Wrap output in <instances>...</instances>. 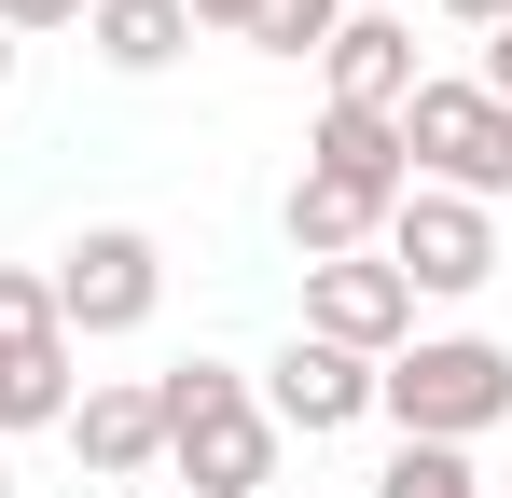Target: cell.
Masks as SVG:
<instances>
[{
  "instance_id": "3957f363",
  "label": "cell",
  "mask_w": 512,
  "mask_h": 498,
  "mask_svg": "<svg viewBox=\"0 0 512 498\" xmlns=\"http://www.w3.org/2000/svg\"><path fill=\"white\" fill-rule=\"evenodd\" d=\"M374 415L402 429V443H485L512 429V346L499 332H416L402 360H374Z\"/></svg>"
},
{
  "instance_id": "52a82bcc",
  "label": "cell",
  "mask_w": 512,
  "mask_h": 498,
  "mask_svg": "<svg viewBox=\"0 0 512 498\" xmlns=\"http://www.w3.org/2000/svg\"><path fill=\"white\" fill-rule=\"evenodd\" d=\"M70 402H84V374H70L56 291H42L28 263H0V443H28V429H70Z\"/></svg>"
},
{
  "instance_id": "2e32d148",
  "label": "cell",
  "mask_w": 512,
  "mask_h": 498,
  "mask_svg": "<svg viewBox=\"0 0 512 498\" xmlns=\"http://www.w3.org/2000/svg\"><path fill=\"white\" fill-rule=\"evenodd\" d=\"M180 14H194V28H236V42H250V14H263V0H180Z\"/></svg>"
},
{
  "instance_id": "e0dca14e",
  "label": "cell",
  "mask_w": 512,
  "mask_h": 498,
  "mask_svg": "<svg viewBox=\"0 0 512 498\" xmlns=\"http://www.w3.org/2000/svg\"><path fill=\"white\" fill-rule=\"evenodd\" d=\"M443 14H457V28H485V42L512 28V0H443Z\"/></svg>"
},
{
  "instance_id": "7a4b0ae2",
  "label": "cell",
  "mask_w": 512,
  "mask_h": 498,
  "mask_svg": "<svg viewBox=\"0 0 512 498\" xmlns=\"http://www.w3.org/2000/svg\"><path fill=\"white\" fill-rule=\"evenodd\" d=\"M153 402H167L180 498H263L277 485V415H263V388L236 360H180V374H153Z\"/></svg>"
},
{
  "instance_id": "4fadbf2b",
  "label": "cell",
  "mask_w": 512,
  "mask_h": 498,
  "mask_svg": "<svg viewBox=\"0 0 512 498\" xmlns=\"http://www.w3.org/2000/svg\"><path fill=\"white\" fill-rule=\"evenodd\" d=\"M374 498H485V485H471V457H457V443H388Z\"/></svg>"
},
{
  "instance_id": "5b68a950",
  "label": "cell",
  "mask_w": 512,
  "mask_h": 498,
  "mask_svg": "<svg viewBox=\"0 0 512 498\" xmlns=\"http://www.w3.org/2000/svg\"><path fill=\"white\" fill-rule=\"evenodd\" d=\"M402 166H416L429 194L499 208L512 194V97H485V83H416V97H402Z\"/></svg>"
},
{
  "instance_id": "44dd1931",
  "label": "cell",
  "mask_w": 512,
  "mask_h": 498,
  "mask_svg": "<svg viewBox=\"0 0 512 498\" xmlns=\"http://www.w3.org/2000/svg\"><path fill=\"white\" fill-rule=\"evenodd\" d=\"M0 498H14V457H0Z\"/></svg>"
},
{
  "instance_id": "8fae6325",
  "label": "cell",
  "mask_w": 512,
  "mask_h": 498,
  "mask_svg": "<svg viewBox=\"0 0 512 498\" xmlns=\"http://www.w3.org/2000/svg\"><path fill=\"white\" fill-rule=\"evenodd\" d=\"M319 83H333V111H388L402 125V97H416V14H346L333 56H319Z\"/></svg>"
},
{
  "instance_id": "30bf717a",
  "label": "cell",
  "mask_w": 512,
  "mask_h": 498,
  "mask_svg": "<svg viewBox=\"0 0 512 498\" xmlns=\"http://www.w3.org/2000/svg\"><path fill=\"white\" fill-rule=\"evenodd\" d=\"M70 457H84L97 485H153L167 471V402H153V374H111L70 402Z\"/></svg>"
},
{
  "instance_id": "7c38bea8",
  "label": "cell",
  "mask_w": 512,
  "mask_h": 498,
  "mask_svg": "<svg viewBox=\"0 0 512 498\" xmlns=\"http://www.w3.org/2000/svg\"><path fill=\"white\" fill-rule=\"evenodd\" d=\"M84 42H97V70L153 83V70H180V42H194V14H180V0H84Z\"/></svg>"
},
{
  "instance_id": "7402d4cb",
  "label": "cell",
  "mask_w": 512,
  "mask_h": 498,
  "mask_svg": "<svg viewBox=\"0 0 512 498\" xmlns=\"http://www.w3.org/2000/svg\"><path fill=\"white\" fill-rule=\"evenodd\" d=\"M263 498H291V485H263Z\"/></svg>"
},
{
  "instance_id": "9a60e30c",
  "label": "cell",
  "mask_w": 512,
  "mask_h": 498,
  "mask_svg": "<svg viewBox=\"0 0 512 498\" xmlns=\"http://www.w3.org/2000/svg\"><path fill=\"white\" fill-rule=\"evenodd\" d=\"M0 28L14 42H56V28H84V0H0Z\"/></svg>"
},
{
  "instance_id": "277c9868",
  "label": "cell",
  "mask_w": 512,
  "mask_h": 498,
  "mask_svg": "<svg viewBox=\"0 0 512 498\" xmlns=\"http://www.w3.org/2000/svg\"><path fill=\"white\" fill-rule=\"evenodd\" d=\"M56 332L70 346H111V332H153V305H167V249L139 236V222H84V236L56 249Z\"/></svg>"
},
{
  "instance_id": "6da1fadb",
  "label": "cell",
  "mask_w": 512,
  "mask_h": 498,
  "mask_svg": "<svg viewBox=\"0 0 512 498\" xmlns=\"http://www.w3.org/2000/svg\"><path fill=\"white\" fill-rule=\"evenodd\" d=\"M402 194H416L402 125H388V111H319V139H305V180H291L277 236L305 249V263H346V249L388 236V208H402Z\"/></svg>"
},
{
  "instance_id": "d6986e66",
  "label": "cell",
  "mask_w": 512,
  "mask_h": 498,
  "mask_svg": "<svg viewBox=\"0 0 512 498\" xmlns=\"http://www.w3.org/2000/svg\"><path fill=\"white\" fill-rule=\"evenodd\" d=\"M346 14H402V0H346Z\"/></svg>"
},
{
  "instance_id": "9c48e42d",
  "label": "cell",
  "mask_w": 512,
  "mask_h": 498,
  "mask_svg": "<svg viewBox=\"0 0 512 498\" xmlns=\"http://www.w3.org/2000/svg\"><path fill=\"white\" fill-rule=\"evenodd\" d=\"M250 388H263V415H277V443H333V429L374 415V360H346V346H319V332H291Z\"/></svg>"
},
{
  "instance_id": "8992f818",
  "label": "cell",
  "mask_w": 512,
  "mask_h": 498,
  "mask_svg": "<svg viewBox=\"0 0 512 498\" xmlns=\"http://www.w3.org/2000/svg\"><path fill=\"white\" fill-rule=\"evenodd\" d=\"M388 277H402V291H416V305H471V291H485V277H499V208H471V194H402V208H388Z\"/></svg>"
},
{
  "instance_id": "5bb4252c",
  "label": "cell",
  "mask_w": 512,
  "mask_h": 498,
  "mask_svg": "<svg viewBox=\"0 0 512 498\" xmlns=\"http://www.w3.org/2000/svg\"><path fill=\"white\" fill-rule=\"evenodd\" d=\"M333 28H346V0H263V14H250L263 56H333Z\"/></svg>"
},
{
  "instance_id": "ffe728a7",
  "label": "cell",
  "mask_w": 512,
  "mask_h": 498,
  "mask_svg": "<svg viewBox=\"0 0 512 498\" xmlns=\"http://www.w3.org/2000/svg\"><path fill=\"white\" fill-rule=\"evenodd\" d=\"M0 83H14V28H0Z\"/></svg>"
},
{
  "instance_id": "ba28073f",
  "label": "cell",
  "mask_w": 512,
  "mask_h": 498,
  "mask_svg": "<svg viewBox=\"0 0 512 498\" xmlns=\"http://www.w3.org/2000/svg\"><path fill=\"white\" fill-rule=\"evenodd\" d=\"M305 332H319V346H346V360H402V346H416V291L388 277V249L305 263Z\"/></svg>"
},
{
  "instance_id": "ac0fdd59",
  "label": "cell",
  "mask_w": 512,
  "mask_h": 498,
  "mask_svg": "<svg viewBox=\"0 0 512 498\" xmlns=\"http://www.w3.org/2000/svg\"><path fill=\"white\" fill-rule=\"evenodd\" d=\"M471 83H485V97H512V28L485 42V70H471Z\"/></svg>"
}]
</instances>
